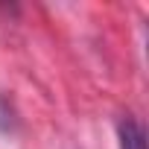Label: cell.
Wrapping results in <instances>:
<instances>
[{
  "mask_svg": "<svg viewBox=\"0 0 149 149\" xmlns=\"http://www.w3.org/2000/svg\"><path fill=\"white\" fill-rule=\"evenodd\" d=\"M117 140H120V149H146V132H143V123L134 120V117H120L117 120Z\"/></svg>",
  "mask_w": 149,
  "mask_h": 149,
  "instance_id": "obj_1",
  "label": "cell"
}]
</instances>
